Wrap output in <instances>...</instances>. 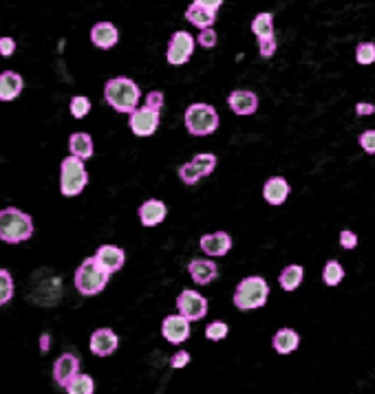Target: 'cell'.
Masks as SVG:
<instances>
[{
    "label": "cell",
    "mask_w": 375,
    "mask_h": 394,
    "mask_svg": "<svg viewBox=\"0 0 375 394\" xmlns=\"http://www.w3.org/2000/svg\"><path fill=\"white\" fill-rule=\"evenodd\" d=\"M104 100L117 112H131L140 106L142 91L131 77H113L104 84Z\"/></svg>",
    "instance_id": "1"
},
{
    "label": "cell",
    "mask_w": 375,
    "mask_h": 394,
    "mask_svg": "<svg viewBox=\"0 0 375 394\" xmlns=\"http://www.w3.org/2000/svg\"><path fill=\"white\" fill-rule=\"evenodd\" d=\"M34 236V220L16 207L0 209V241L7 245H20Z\"/></svg>",
    "instance_id": "2"
},
{
    "label": "cell",
    "mask_w": 375,
    "mask_h": 394,
    "mask_svg": "<svg viewBox=\"0 0 375 394\" xmlns=\"http://www.w3.org/2000/svg\"><path fill=\"white\" fill-rule=\"evenodd\" d=\"M267 298H270V285L265 282V278L249 275L236 285L232 302L239 311H254V308L265 306Z\"/></svg>",
    "instance_id": "3"
},
{
    "label": "cell",
    "mask_w": 375,
    "mask_h": 394,
    "mask_svg": "<svg viewBox=\"0 0 375 394\" xmlns=\"http://www.w3.org/2000/svg\"><path fill=\"white\" fill-rule=\"evenodd\" d=\"M108 278H110V273L100 262H97L95 258H87V260H82L80 266L75 269L73 285H75L80 295L91 298V295H97V293L104 291V287L108 285Z\"/></svg>",
    "instance_id": "4"
},
{
    "label": "cell",
    "mask_w": 375,
    "mask_h": 394,
    "mask_svg": "<svg viewBox=\"0 0 375 394\" xmlns=\"http://www.w3.org/2000/svg\"><path fill=\"white\" fill-rule=\"evenodd\" d=\"M186 128L194 137H207L219 128V112L210 104H190L186 108Z\"/></svg>",
    "instance_id": "5"
},
{
    "label": "cell",
    "mask_w": 375,
    "mask_h": 394,
    "mask_svg": "<svg viewBox=\"0 0 375 394\" xmlns=\"http://www.w3.org/2000/svg\"><path fill=\"white\" fill-rule=\"evenodd\" d=\"M89 183V172L84 161L78 157H66L60 165V192L64 196H78Z\"/></svg>",
    "instance_id": "6"
},
{
    "label": "cell",
    "mask_w": 375,
    "mask_h": 394,
    "mask_svg": "<svg viewBox=\"0 0 375 394\" xmlns=\"http://www.w3.org/2000/svg\"><path fill=\"white\" fill-rule=\"evenodd\" d=\"M128 115H131L128 126L135 137H150L157 132L159 119H161L159 108H152V106L144 104V106H137L135 110H131Z\"/></svg>",
    "instance_id": "7"
},
{
    "label": "cell",
    "mask_w": 375,
    "mask_h": 394,
    "mask_svg": "<svg viewBox=\"0 0 375 394\" xmlns=\"http://www.w3.org/2000/svg\"><path fill=\"white\" fill-rule=\"evenodd\" d=\"M194 47H197V40H194L188 31H175L168 40L166 60H168V64H172V66H182L192 58Z\"/></svg>",
    "instance_id": "8"
},
{
    "label": "cell",
    "mask_w": 375,
    "mask_h": 394,
    "mask_svg": "<svg viewBox=\"0 0 375 394\" xmlns=\"http://www.w3.org/2000/svg\"><path fill=\"white\" fill-rule=\"evenodd\" d=\"M177 308H179V313H182L184 317H188L190 321H199L207 313V300L197 291L184 289L177 298Z\"/></svg>",
    "instance_id": "9"
},
{
    "label": "cell",
    "mask_w": 375,
    "mask_h": 394,
    "mask_svg": "<svg viewBox=\"0 0 375 394\" xmlns=\"http://www.w3.org/2000/svg\"><path fill=\"white\" fill-rule=\"evenodd\" d=\"M161 335L166 342H170L175 346L184 344L190 337V319L184 317L182 313L179 315H168L161 321Z\"/></svg>",
    "instance_id": "10"
},
{
    "label": "cell",
    "mask_w": 375,
    "mask_h": 394,
    "mask_svg": "<svg viewBox=\"0 0 375 394\" xmlns=\"http://www.w3.org/2000/svg\"><path fill=\"white\" fill-rule=\"evenodd\" d=\"M117 335L115 331H110V328H97L93 335H91V353L95 357H108V355H113L115 350H117Z\"/></svg>",
    "instance_id": "11"
},
{
    "label": "cell",
    "mask_w": 375,
    "mask_h": 394,
    "mask_svg": "<svg viewBox=\"0 0 375 394\" xmlns=\"http://www.w3.org/2000/svg\"><path fill=\"white\" fill-rule=\"evenodd\" d=\"M93 258L100 262L108 273H115V271L122 269L124 262H126V251L117 245H102L95 251Z\"/></svg>",
    "instance_id": "12"
},
{
    "label": "cell",
    "mask_w": 375,
    "mask_h": 394,
    "mask_svg": "<svg viewBox=\"0 0 375 394\" xmlns=\"http://www.w3.org/2000/svg\"><path fill=\"white\" fill-rule=\"evenodd\" d=\"M228 106L232 108L234 115L247 117L258 110V97L252 91H232L228 97Z\"/></svg>",
    "instance_id": "13"
},
{
    "label": "cell",
    "mask_w": 375,
    "mask_h": 394,
    "mask_svg": "<svg viewBox=\"0 0 375 394\" xmlns=\"http://www.w3.org/2000/svg\"><path fill=\"white\" fill-rule=\"evenodd\" d=\"M166 214H168V207H166L163 201H157V199H148L140 205L137 209V216H140L144 227H155V225L163 222L166 220Z\"/></svg>",
    "instance_id": "14"
},
{
    "label": "cell",
    "mask_w": 375,
    "mask_h": 394,
    "mask_svg": "<svg viewBox=\"0 0 375 394\" xmlns=\"http://www.w3.org/2000/svg\"><path fill=\"white\" fill-rule=\"evenodd\" d=\"M199 245H201L203 253H207V256L221 258V256H226V253L232 249V238L226 232H214V234L201 236V243Z\"/></svg>",
    "instance_id": "15"
},
{
    "label": "cell",
    "mask_w": 375,
    "mask_h": 394,
    "mask_svg": "<svg viewBox=\"0 0 375 394\" xmlns=\"http://www.w3.org/2000/svg\"><path fill=\"white\" fill-rule=\"evenodd\" d=\"M75 372H80V359L75 355L64 353V355H60L58 359H55V363H53V379H55V384H58V386L64 388L73 379Z\"/></svg>",
    "instance_id": "16"
},
{
    "label": "cell",
    "mask_w": 375,
    "mask_h": 394,
    "mask_svg": "<svg viewBox=\"0 0 375 394\" xmlns=\"http://www.w3.org/2000/svg\"><path fill=\"white\" fill-rule=\"evenodd\" d=\"M119 40V31L113 22H95L91 29V42L97 49H113Z\"/></svg>",
    "instance_id": "17"
},
{
    "label": "cell",
    "mask_w": 375,
    "mask_h": 394,
    "mask_svg": "<svg viewBox=\"0 0 375 394\" xmlns=\"http://www.w3.org/2000/svg\"><path fill=\"white\" fill-rule=\"evenodd\" d=\"M289 183L283 176H272L265 181L263 185V199H265L270 205H283L289 196Z\"/></svg>",
    "instance_id": "18"
},
{
    "label": "cell",
    "mask_w": 375,
    "mask_h": 394,
    "mask_svg": "<svg viewBox=\"0 0 375 394\" xmlns=\"http://www.w3.org/2000/svg\"><path fill=\"white\" fill-rule=\"evenodd\" d=\"M188 273L190 278L194 280L197 285H210L212 280L216 278L219 269H216V264L212 260H203V258H197V260H192L188 264Z\"/></svg>",
    "instance_id": "19"
},
{
    "label": "cell",
    "mask_w": 375,
    "mask_h": 394,
    "mask_svg": "<svg viewBox=\"0 0 375 394\" xmlns=\"http://www.w3.org/2000/svg\"><path fill=\"white\" fill-rule=\"evenodd\" d=\"M24 82L18 73L3 71L0 73V102H13L22 93Z\"/></svg>",
    "instance_id": "20"
},
{
    "label": "cell",
    "mask_w": 375,
    "mask_h": 394,
    "mask_svg": "<svg viewBox=\"0 0 375 394\" xmlns=\"http://www.w3.org/2000/svg\"><path fill=\"white\" fill-rule=\"evenodd\" d=\"M300 344V335L294 328H281L272 337V346L279 355H291Z\"/></svg>",
    "instance_id": "21"
},
{
    "label": "cell",
    "mask_w": 375,
    "mask_h": 394,
    "mask_svg": "<svg viewBox=\"0 0 375 394\" xmlns=\"http://www.w3.org/2000/svg\"><path fill=\"white\" fill-rule=\"evenodd\" d=\"M68 152L73 154V157L87 161L93 157V139L91 135L87 132H73L71 137H68Z\"/></svg>",
    "instance_id": "22"
},
{
    "label": "cell",
    "mask_w": 375,
    "mask_h": 394,
    "mask_svg": "<svg viewBox=\"0 0 375 394\" xmlns=\"http://www.w3.org/2000/svg\"><path fill=\"white\" fill-rule=\"evenodd\" d=\"M186 20L190 24H194L197 29H203V26H212L214 20H216V11L207 9V7H201L197 3H192L188 9H186Z\"/></svg>",
    "instance_id": "23"
},
{
    "label": "cell",
    "mask_w": 375,
    "mask_h": 394,
    "mask_svg": "<svg viewBox=\"0 0 375 394\" xmlns=\"http://www.w3.org/2000/svg\"><path fill=\"white\" fill-rule=\"evenodd\" d=\"M304 269L300 264H287L279 275V285L283 291H296L302 285Z\"/></svg>",
    "instance_id": "24"
},
{
    "label": "cell",
    "mask_w": 375,
    "mask_h": 394,
    "mask_svg": "<svg viewBox=\"0 0 375 394\" xmlns=\"http://www.w3.org/2000/svg\"><path fill=\"white\" fill-rule=\"evenodd\" d=\"M64 390L68 394H93L95 392V384L93 379L84 372H75L73 379L64 386Z\"/></svg>",
    "instance_id": "25"
},
{
    "label": "cell",
    "mask_w": 375,
    "mask_h": 394,
    "mask_svg": "<svg viewBox=\"0 0 375 394\" xmlns=\"http://www.w3.org/2000/svg\"><path fill=\"white\" fill-rule=\"evenodd\" d=\"M252 33L256 38H267L274 36V16L270 11H263L252 20Z\"/></svg>",
    "instance_id": "26"
},
{
    "label": "cell",
    "mask_w": 375,
    "mask_h": 394,
    "mask_svg": "<svg viewBox=\"0 0 375 394\" xmlns=\"http://www.w3.org/2000/svg\"><path fill=\"white\" fill-rule=\"evenodd\" d=\"M344 280V266L338 260H329L323 269V282L327 287H338Z\"/></svg>",
    "instance_id": "27"
},
{
    "label": "cell",
    "mask_w": 375,
    "mask_h": 394,
    "mask_svg": "<svg viewBox=\"0 0 375 394\" xmlns=\"http://www.w3.org/2000/svg\"><path fill=\"white\" fill-rule=\"evenodd\" d=\"M190 163L197 167V172H199L201 179H203V176H210V174L214 172L216 157H214V154H210V152H203V154H197V157H194Z\"/></svg>",
    "instance_id": "28"
},
{
    "label": "cell",
    "mask_w": 375,
    "mask_h": 394,
    "mask_svg": "<svg viewBox=\"0 0 375 394\" xmlns=\"http://www.w3.org/2000/svg\"><path fill=\"white\" fill-rule=\"evenodd\" d=\"M355 62L369 66L375 62V42H360L355 47Z\"/></svg>",
    "instance_id": "29"
},
{
    "label": "cell",
    "mask_w": 375,
    "mask_h": 394,
    "mask_svg": "<svg viewBox=\"0 0 375 394\" xmlns=\"http://www.w3.org/2000/svg\"><path fill=\"white\" fill-rule=\"evenodd\" d=\"M13 298V278L7 269H0V306Z\"/></svg>",
    "instance_id": "30"
},
{
    "label": "cell",
    "mask_w": 375,
    "mask_h": 394,
    "mask_svg": "<svg viewBox=\"0 0 375 394\" xmlns=\"http://www.w3.org/2000/svg\"><path fill=\"white\" fill-rule=\"evenodd\" d=\"M68 110H71V115L75 119H84L89 112H91V102H89V97L84 95H75L73 100H71V106H68Z\"/></svg>",
    "instance_id": "31"
},
{
    "label": "cell",
    "mask_w": 375,
    "mask_h": 394,
    "mask_svg": "<svg viewBox=\"0 0 375 394\" xmlns=\"http://www.w3.org/2000/svg\"><path fill=\"white\" fill-rule=\"evenodd\" d=\"M228 333H230V328H228L226 321H212V324H207V328H205V340L223 342L228 337Z\"/></svg>",
    "instance_id": "32"
},
{
    "label": "cell",
    "mask_w": 375,
    "mask_h": 394,
    "mask_svg": "<svg viewBox=\"0 0 375 394\" xmlns=\"http://www.w3.org/2000/svg\"><path fill=\"white\" fill-rule=\"evenodd\" d=\"M179 179H182L186 185H194L197 181H201V174L197 172V167H194L190 161L184 163L182 167H179Z\"/></svg>",
    "instance_id": "33"
},
{
    "label": "cell",
    "mask_w": 375,
    "mask_h": 394,
    "mask_svg": "<svg viewBox=\"0 0 375 394\" xmlns=\"http://www.w3.org/2000/svg\"><path fill=\"white\" fill-rule=\"evenodd\" d=\"M197 45L203 47V49H212L216 45V33L212 26H203L201 33L197 36Z\"/></svg>",
    "instance_id": "34"
},
{
    "label": "cell",
    "mask_w": 375,
    "mask_h": 394,
    "mask_svg": "<svg viewBox=\"0 0 375 394\" xmlns=\"http://www.w3.org/2000/svg\"><path fill=\"white\" fill-rule=\"evenodd\" d=\"M276 38L274 36H267V38H258V53L263 55V58H272V55L276 53Z\"/></svg>",
    "instance_id": "35"
},
{
    "label": "cell",
    "mask_w": 375,
    "mask_h": 394,
    "mask_svg": "<svg viewBox=\"0 0 375 394\" xmlns=\"http://www.w3.org/2000/svg\"><path fill=\"white\" fill-rule=\"evenodd\" d=\"M358 144L365 152L369 154H375V130H365L362 135L358 137Z\"/></svg>",
    "instance_id": "36"
},
{
    "label": "cell",
    "mask_w": 375,
    "mask_h": 394,
    "mask_svg": "<svg viewBox=\"0 0 375 394\" xmlns=\"http://www.w3.org/2000/svg\"><path fill=\"white\" fill-rule=\"evenodd\" d=\"M340 247L342 249H355L358 247V234L351 229H342L340 232Z\"/></svg>",
    "instance_id": "37"
},
{
    "label": "cell",
    "mask_w": 375,
    "mask_h": 394,
    "mask_svg": "<svg viewBox=\"0 0 375 394\" xmlns=\"http://www.w3.org/2000/svg\"><path fill=\"white\" fill-rule=\"evenodd\" d=\"M188 363H190V353H186V350H179V353H175L172 359H170V368L182 370V368H186Z\"/></svg>",
    "instance_id": "38"
},
{
    "label": "cell",
    "mask_w": 375,
    "mask_h": 394,
    "mask_svg": "<svg viewBox=\"0 0 375 394\" xmlns=\"http://www.w3.org/2000/svg\"><path fill=\"white\" fill-rule=\"evenodd\" d=\"M13 51H16V40H13V38H0V55H3V58H11Z\"/></svg>",
    "instance_id": "39"
},
{
    "label": "cell",
    "mask_w": 375,
    "mask_h": 394,
    "mask_svg": "<svg viewBox=\"0 0 375 394\" xmlns=\"http://www.w3.org/2000/svg\"><path fill=\"white\" fill-rule=\"evenodd\" d=\"M144 104L161 110V106H163V93H161V91H150V93L146 95V102H144Z\"/></svg>",
    "instance_id": "40"
},
{
    "label": "cell",
    "mask_w": 375,
    "mask_h": 394,
    "mask_svg": "<svg viewBox=\"0 0 375 394\" xmlns=\"http://www.w3.org/2000/svg\"><path fill=\"white\" fill-rule=\"evenodd\" d=\"M355 112H358L360 117H362V115H373V112H375V106L369 104V102H360V104H355Z\"/></svg>",
    "instance_id": "41"
},
{
    "label": "cell",
    "mask_w": 375,
    "mask_h": 394,
    "mask_svg": "<svg viewBox=\"0 0 375 394\" xmlns=\"http://www.w3.org/2000/svg\"><path fill=\"white\" fill-rule=\"evenodd\" d=\"M197 5L201 7H207V9H212V11H219V7L223 5V0H194Z\"/></svg>",
    "instance_id": "42"
},
{
    "label": "cell",
    "mask_w": 375,
    "mask_h": 394,
    "mask_svg": "<svg viewBox=\"0 0 375 394\" xmlns=\"http://www.w3.org/2000/svg\"><path fill=\"white\" fill-rule=\"evenodd\" d=\"M40 348H43V353L49 350V335H43V340H40Z\"/></svg>",
    "instance_id": "43"
}]
</instances>
